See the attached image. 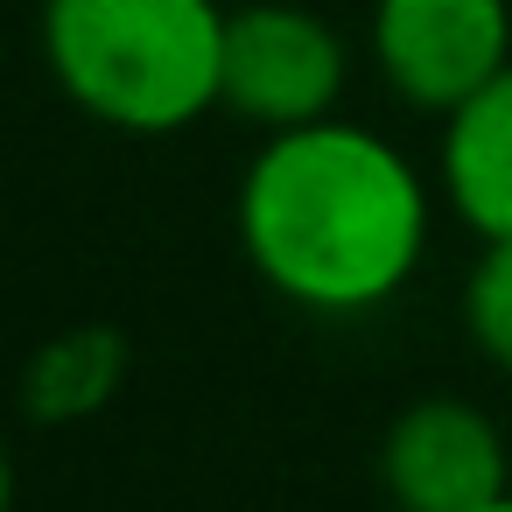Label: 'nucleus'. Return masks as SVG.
Wrapping results in <instances>:
<instances>
[{
	"mask_svg": "<svg viewBox=\"0 0 512 512\" xmlns=\"http://www.w3.org/2000/svg\"><path fill=\"white\" fill-rule=\"evenodd\" d=\"M239 246L253 274L316 316H358L407 288L428 246V183L351 120H309L260 141L239 183Z\"/></svg>",
	"mask_w": 512,
	"mask_h": 512,
	"instance_id": "1",
	"label": "nucleus"
},
{
	"mask_svg": "<svg viewBox=\"0 0 512 512\" xmlns=\"http://www.w3.org/2000/svg\"><path fill=\"white\" fill-rule=\"evenodd\" d=\"M218 0H43V57L78 113L113 134H183L218 113Z\"/></svg>",
	"mask_w": 512,
	"mask_h": 512,
	"instance_id": "2",
	"label": "nucleus"
},
{
	"mask_svg": "<svg viewBox=\"0 0 512 512\" xmlns=\"http://www.w3.org/2000/svg\"><path fill=\"white\" fill-rule=\"evenodd\" d=\"M351 78L344 36L302 8V0H246L225 15V71H218V106L253 120L260 134L330 120Z\"/></svg>",
	"mask_w": 512,
	"mask_h": 512,
	"instance_id": "3",
	"label": "nucleus"
},
{
	"mask_svg": "<svg viewBox=\"0 0 512 512\" xmlns=\"http://www.w3.org/2000/svg\"><path fill=\"white\" fill-rule=\"evenodd\" d=\"M372 64L407 106L449 120L512 64V0H372Z\"/></svg>",
	"mask_w": 512,
	"mask_h": 512,
	"instance_id": "4",
	"label": "nucleus"
},
{
	"mask_svg": "<svg viewBox=\"0 0 512 512\" xmlns=\"http://www.w3.org/2000/svg\"><path fill=\"white\" fill-rule=\"evenodd\" d=\"M379 484L400 512H477L512 491L505 428L470 400H414L379 442Z\"/></svg>",
	"mask_w": 512,
	"mask_h": 512,
	"instance_id": "5",
	"label": "nucleus"
},
{
	"mask_svg": "<svg viewBox=\"0 0 512 512\" xmlns=\"http://www.w3.org/2000/svg\"><path fill=\"white\" fill-rule=\"evenodd\" d=\"M442 190L477 239H512V64L442 120Z\"/></svg>",
	"mask_w": 512,
	"mask_h": 512,
	"instance_id": "6",
	"label": "nucleus"
},
{
	"mask_svg": "<svg viewBox=\"0 0 512 512\" xmlns=\"http://www.w3.org/2000/svg\"><path fill=\"white\" fill-rule=\"evenodd\" d=\"M120 379V337H64L36 358V414H85L106 400V386Z\"/></svg>",
	"mask_w": 512,
	"mask_h": 512,
	"instance_id": "7",
	"label": "nucleus"
},
{
	"mask_svg": "<svg viewBox=\"0 0 512 512\" xmlns=\"http://www.w3.org/2000/svg\"><path fill=\"white\" fill-rule=\"evenodd\" d=\"M463 330L484 365L512 372V239H477V267L463 281Z\"/></svg>",
	"mask_w": 512,
	"mask_h": 512,
	"instance_id": "8",
	"label": "nucleus"
},
{
	"mask_svg": "<svg viewBox=\"0 0 512 512\" xmlns=\"http://www.w3.org/2000/svg\"><path fill=\"white\" fill-rule=\"evenodd\" d=\"M477 512H512V491H498L491 505H477Z\"/></svg>",
	"mask_w": 512,
	"mask_h": 512,
	"instance_id": "9",
	"label": "nucleus"
}]
</instances>
